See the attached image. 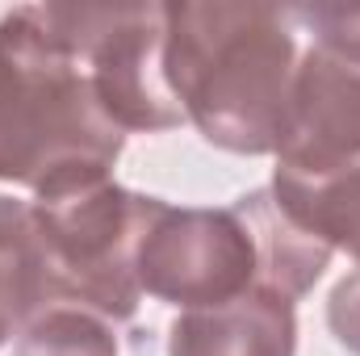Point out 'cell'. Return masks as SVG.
I'll list each match as a JSON object with an SVG mask.
<instances>
[{
  "label": "cell",
  "mask_w": 360,
  "mask_h": 356,
  "mask_svg": "<svg viewBox=\"0 0 360 356\" xmlns=\"http://www.w3.org/2000/svg\"><path fill=\"white\" fill-rule=\"evenodd\" d=\"M164 76L184 122L235 155H276L297 42L276 4H164Z\"/></svg>",
  "instance_id": "1"
},
{
  "label": "cell",
  "mask_w": 360,
  "mask_h": 356,
  "mask_svg": "<svg viewBox=\"0 0 360 356\" xmlns=\"http://www.w3.org/2000/svg\"><path fill=\"white\" fill-rule=\"evenodd\" d=\"M126 134L101 109L80 59H72L42 4L0 17V180L38 197L84 177H109Z\"/></svg>",
  "instance_id": "2"
},
{
  "label": "cell",
  "mask_w": 360,
  "mask_h": 356,
  "mask_svg": "<svg viewBox=\"0 0 360 356\" xmlns=\"http://www.w3.org/2000/svg\"><path fill=\"white\" fill-rule=\"evenodd\" d=\"M30 205L55 293L105 323H130L143 302L134 260L160 197L122 189L113 177H84L42 193Z\"/></svg>",
  "instance_id": "3"
},
{
  "label": "cell",
  "mask_w": 360,
  "mask_h": 356,
  "mask_svg": "<svg viewBox=\"0 0 360 356\" xmlns=\"http://www.w3.org/2000/svg\"><path fill=\"white\" fill-rule=\"evenodd\" d=\"M42 17L55 42L84 63L101 109L122 134L184 126L164 76V4H42Z\"/></svg>",
  "instance_id": "4"
},
{
  "label": "cell",
  "mask_w": 360,
  "mask_h": 356,
  "mask_svg": "<svg viewBox=\"0 0 360 356\" xmlns=\"http://www.w3.org/2000/svg\"><path fill=\"white\" fill-rule=\"evenodd\" d=\"M139 289L180 310L222 306L260 285V256L235 205H168L151 214L139 243Z\"/></svg>",
  "instance_id": "5"
},
{
  "label": "cell",
  "mask_w": 360,
  "mask_h": 356,
  "mask_svg": "<svg viewBox=\"0 0 360 356\" xmlns=\"http://www.w3.org/2000/svg\"><path fill=\"white\" fill-rule=\"evenodd\" d=\"M352 164H360V59L310 46L289 84L276 172L323 180Z\"/></svg>",
  "instance_id": "6"
},
{
  "label": "cell",
  "mask_w": 360,
  "mask_h": 356,
  "mask_svg": "<svg viewBox=\"0 0 360 356\" xmlns=\"http://www.w3.org/2000/svg\"><path fill=\"white\" fill-rule=\"evenodd\" d=\"M168 356H297V314L276 289L252 285L222 306L180 310Z\"/></svg>",
  "instance_id": "7"
},
{
  "label": "cell",
  "mask_w": 360,
  "mask_h": 356,
  "mask_svg": "<svg viewBox=\"0 0 360 356\" xmlns=\"http://www.w3.org/2000/svg\"><path fill=\"white\" fill-rule=\"evenodd\" d=\"M235 210L252 231V243H256V256H260V285L276 289L289 302L306 298L314 289V281L323 276V268L331 265V248L319 235H310L272 197L269 184L243 193L235 201Z\"/></svg>",
  "instance_id": "8"
},
{
  "label": "cell",
  "mask_w": 360,
  "mask_h": 356,
  "mask_svg": "<svg viewBox=\"0 0 360 356\" xmlns=\"http://www.w3.org/2000/svg\"><path fill=\"white\" fill-rule=\"evenodd\" d=\"M55 276L34 222V205L0 193V348L55 302Z\"/></svg>",
  "instance_id": "9"
},
{
  "label": "cell",
  "mask_w": 360,
  "mask_h": 356,
  "mask_svg": "<svg viewBox=\"0 0 360 356\" xmlns=\"http://www.w3.org/2000/svg\"><path fill=\"white\" fill-rule=\"evenodd\" d=\"M269 189L331 252H348L352 260H360V164L323 180H297L276 172Z\"/></svg>",
  "instance_id": "10"
},
{
  "label": "cell",
  "mask_w": 360,
  "mask_h": 356,
  "mask_svg": "<svg viewBox=\"0 0 360 356\" xmlns=\"http://www.w3.org/2000/svg\"><path fill=\"white\" fill-rule=\"evenodd\" d=\"M13 356H117V344L101 314L80 306H51L17 336Z\"/></svg>",
  "instance_id": "11"
},
{
  "label": "cell",
  "mask_w": 360,
  "mask_h": 356,
  "mask_svg": "<svg viewBox=\"0 0 360 356\" xmlns=\"http://www.w3.org/2000/svg\"><path fill=\"white\" fill-rule=\"evenodd\" d=\"M289 21L306 25L314 46L360 59V4H297L289 8Z\"/></svg>",
  "instance_id": "12"
},
{
  "label": "cell",
  "mask_w": 360,
  "mask_h": 356,
  "mask_svg": "<svg viewBox=\"0 0 360 356\" xmlns=\"http://www.w3.org/2000/svg\"><path fill=\"white\" fill-rule=\"evenodd\" d=\"M327 327L348 352L360 356V272L344 276L331 289V298H327Z\"/></svg>",
  "instance_id": "13"
}]
</instances>
